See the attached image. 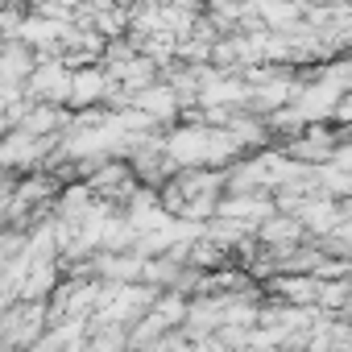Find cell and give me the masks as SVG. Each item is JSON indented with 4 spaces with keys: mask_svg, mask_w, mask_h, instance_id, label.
Wrapping results in <instances>:
<instances>
[{
    "mask_svg": "<svg viewBox=\"0 0 352 352\" xmlns=\"http://www.w3.org/2000/svg\"><path fill=\"white\" fill-rule=\"evenodd\" d=\"M100 96H104V75H100V71L71 75V91H67L71 104H91V100H100Z\"/></svg>",
    "mask_w": 352,
    "mask_h": 352,
    "instance_id": "1",
    "label": "cell"
}]
</instances>
